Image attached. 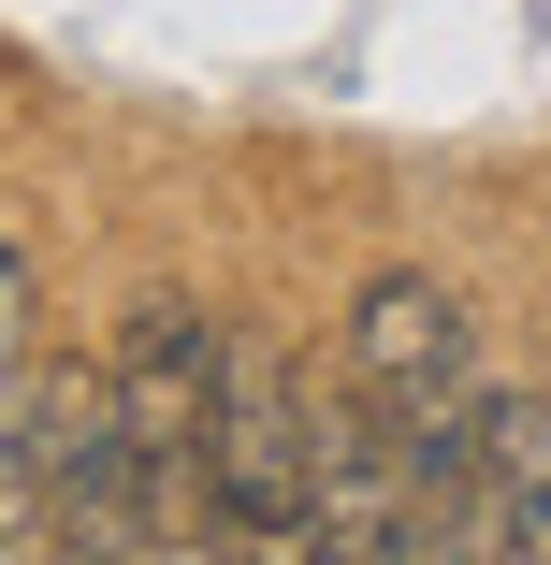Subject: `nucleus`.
Wrapping results in <instances>:
<instances>
[{"mask_svg": "<svg viewBox=\"0 0 551 565\" xmlns=\"http://www.w3.org/2000/svg\"><path fill=\"white\" fill-rule=\"evenodd\" d=\"M102 363H117V406H131V449H146L160 536L203 551V508H218V406H233V319L189 305V290H146Z\"/></svg>", "mask_w": 551, "mask_h": 565, "instance_id": "f257e3e1", "label": "nucleus"}, {"mask_svg": "<svg viewBox=\"0 0 551 565\" xmlns=\"http://www.w3.org/2000/svg\"><path fill=\"white\" fill-rule=\"evenodd\" d=\"M30 465H44V551L59 565H146L174 551L160 536V493H146V449H131V406H117V363H30Z\"/></svg>", "mask_w": 551, "mask_h": 565, "instance_id": "f03ea898", "label": "nucleus"}, {"mask_svg": "<svg viewBox=\"0 0 551 565\" xmlns=\"http://www.w3.org/2000/svg\"><path fill=\"white\" fill-rule=\"evenodd\" d=\"M335 377H349L392 435H465V420L494 406V363H479L465 290H451V276H421V262H392V276H363V290H349Z\"/></svg>", "mask_w": 551, "mask_h": 565, "instance_id": "7ed1b4c3", "label": "nucleus"}, {"mask_svg": "<svg viewBox=\"0 0 551 565\" xmlns=\"http://www.w3.org/2000/svg\"><path fill=\"white\" fill-rule=\"evenodd\" d=\"M203 536H319V377H305V349H276V333H233Z\"/></svg>", "mask_w": 551, "mask_h": 565, "instance_id": "20e7f679", "label": "nucleus"}, {"mask_svg": "<svg viewBox=\"0 0 551 565\" xmlns=\"http://www.w3.org/2000/svg\"><path fill=\"white\" fill-rule=\"evenodd\" d=\"M319 551H335V565H435L421 493H406V449H392V420L349 377H319Z\"/></svg>", "mask_w": 551, "mask_h": 565, "instance_id": "39448f33", "label": "nucleus"}, {"mask_svg": "<svg viewBox=\"0 0 551 565\" xmlns=\"http://www.w3.org/2000/svg\"><path fill=\"white\" fill-rule=\"evenodd\" d=\"M479 465H494V522H508V565H551V392H508L479 406Z\"/></svg>", "mask_w": 551, "mask_h": 565, "instance_id": "423d86ee", "label": "nucleus"}, {"mask_svg": "<svg viewBox=\"0 0 551 565\" xmlns=\"http://www.w3.org/2000/svg\"><path fill=\"white\" fill-rule=\"evenodd\" d=\"M0 551H44V465H30V377H0Z\"/></svg>", "mask_w": 551, "mask_h": 565, "instance_id": "0eeeda50", "label": "nucleus"}, {"mask_svg": "<svg viewBox=\"0 0 551 565\" xmlns=\"http://www.w3.org/2000/svg\"><path fill=\"white\" fill-rule=\"evenodd\" d=\"M30 305H44V276H30V233L0 217V377H30Z\"/></svg>", "mask_w": 551, "mask_h": 565, "instance_id": "6e6552de", "label": "nucleus"}]
</instances>
